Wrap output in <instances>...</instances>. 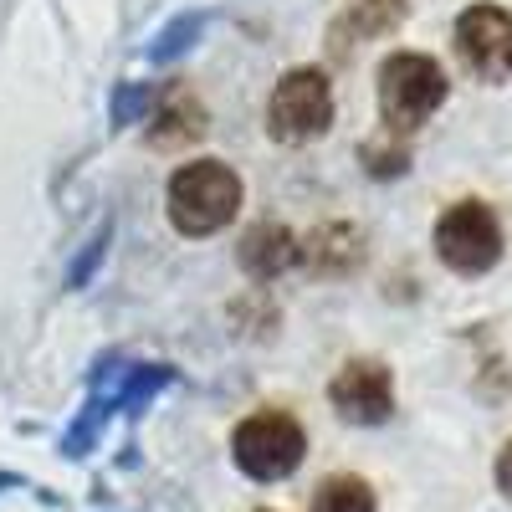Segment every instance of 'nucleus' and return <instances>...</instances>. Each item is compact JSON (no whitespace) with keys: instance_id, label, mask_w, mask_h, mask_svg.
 <instances>
[{"instance_id":"10","label":"nucleus","mask_w":512,"mask_h":512,"mask_svg":"<svg viewBox=\"0 0 512 512\" xmlns=\"http://www.w3.org/2000/svg\"><path fill=\"white\" fill-rule=\"evenodd\" d=\"M308 512H374V487L354 472H338V477H323L313 487V507Z\"/></svg>"},{"instance_id":"8","label":"nucleus","mask_w":512,"mask_h":512,"mask_svg":"<svg viewBox=\"0 0 512 512\" xmlns=\"http://www.w3.org/2000/svg\"><path fill=\"white\" fill-rule=\"evenodd\" d=\"M400 16H405V0H349V11H344V21H338L333 41L338 47H354V41H364V36L390 31Z\"/></svg>"},{"instance_id":"3","label":"nucleus","mask_w":512,"mask_h":512,"mask_svg":"<svg viewBox=\"0 0 512 512\" xmlns=\"http://www.w3.org/2000/svg\"><path fill=\"white\" fill-rule=\"evenodd\" d=\"M231 456L251 482H282L292 477L308 456V431L303 420L287 410H256L236 425L231 436Z\"/></svg>"},{"instance_id":"4","label":"nucleus","mask_w":512,"mask_h":512,"mask_svg":"<svg viewBox=\"0 0 512 512\" xmlns=\"http://www.w3.org/2000/svg\"><path fill=\"white\" fill-rule=\"evenodd\" d=\"M333 123V82L318 67H292L277 77L272 103H267V128L277 144H308Z\"/></svg>"},{"instance_id":"11","label":"nucleus","mask_w":512,"mask_h":512,"mask_svg":"<svg viewBox=\"0 0 512 512\" xmlns=\"http://www.w3.org/2000/svg\"><path fill=\"white\" fill-rule=\"evenodd\" d=\"M497 487L512 497V441L502 446V456H497Z\"/></svg>"},{"instance_id":"7","label":"nucleus","mask_w":512,"mask_h":512,"mask_svg":"<svg viewBox=\"0 0 512 512\" xmlns=\"http://www.w3.org/2000/svg\"><path fill=\"white\" fill-rule=\"evenodd\" d=\"M328 400H333L338 415L354 420V425H379V420H390V410H395V379H390V369H384L379 359H349L344 369L333 374Z\"/></svg>"},{"instance_id":"2","label":"nucleus","mask_w":512,"mask_h":512,"mask_svg":"<svg viewBox=\"0 0 512 512\" xmlns=\"http://www.w3.org/2000/svg\"><path fill=\"white\" fill-rule=\"evenodd\" d=\"M446 103V72L436 57L425 52H395L384 57L379 67V118H384V134H415V128L431 118Z\"/></svg>"},{"instance_id":"5","label":"nucleus","mask_w":512,"mask_h":512,"mask_svg":"<svg viewBox=\"0 0 512 512\" xmlns=\"http://www.w3.org/2000/svg\"><path fill=\"white\" fill-rule=\"evenodd\" d=\"M436 251L441 262L461 277H482L502 262V226L492 216V205L461 200L436 221Z\"/></svg>"},{"instance_id":"9","label":"nucleus","mask_w":512,"mask_h":512,"mask_svg":"<svg viewBox=\"0 0 512 512\" xmlns=\"http://www.w3.org/2000/svg\"><path fill=\"white\" fill-rule=\"evenodd\" d=\"M292 256H297V241H292V231H282V226H262V231H251V236L241 241V267L256 272V277L282 272Z\"/></svg>"},{"instance_id":"1","label":"nucleus","mask_w":512,"mask_h":512,"mask_svg":"<svg viewBox=\"0 0 512 512\" xmlns=\"http://www.w3.org/2000/svg\"><path fill=\"white\" fill-rule=\"evenodd\" d=\"M169 221H175L180 236H210V231H226L241 210V180L236 169L221 159H195L180 164L169 175Z\"/></svg>"},{"instance_id":"6","label":"nucleus","mask_w":512,"mask_h":512,"mask_svg":"<svg viewBox=\"0 0 512 512\" xmlns=\"http://www.w3.org/2000/svg\"><path fill=\"white\" fill-rule=\"evenodd\" d=\"M456 57L461 67L482 77V82H502L512 77V16L502 6H472L456 16Z\"/></svg>"}]
</instances>
